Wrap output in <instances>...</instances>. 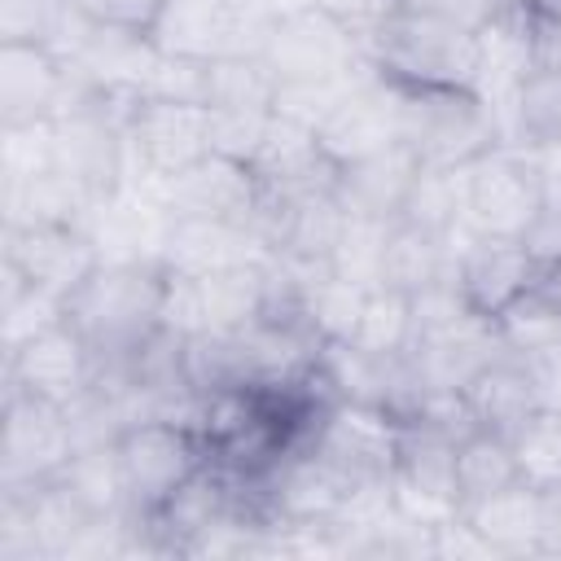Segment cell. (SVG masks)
Here are the masks:
<instances>
[{
  "label": "cell",
  "mask_w": 561,
  "mask_h": 561,
  "mask_svg": "<svg viewBox=\"0 0 561 561\" xmlns=\"http://www.w3.org/2000/svg\"><path fill=\"white\" fill-rule=\"evenodd\" d=\"M79 92V70L48 44H0V114L4 127H39Z\"/></svg>",
  "instance_id": "9"
},
{
  "label": "cell",
  "mask_w": 561,
  "mask_h": 561,
  "mask_svg": "<svg viewBox=\"0 0 561 561\" xmlns=\"http://www.w3.org/2000/svg\"><path fill=\"white\" fill-rule=\"evenodd\" d=\"M465 224L473 237L522 241L535 215L543 210V180L526 145H495L469 167H460Z\"/></svg>",
  "instance_id": "5"
},
{
  "label": "cell",
  "mask_w": 561,
  "mask_h": 561,
  "mask_svg": "<svg viewBox=\"0 0 561 561\" xmlns=\"http://www.w3.org/2000/svg\"><path fill=\"white\" fill-rule=\"evenodd\" d=\"M171 267L162 259H101L61 302V320L96 359H127L167 311Z\"/></svg>",
  "instance_id": "2"
},
{
  "label": "cell",
  "mask_w": 561,
  "mask_h": 561,
  "mask_svg": "<svg viewBox=\"0 0 561 561\" xmlns=\"http://www.w3.org/2000/svg\"><path fill=\"white\" fill-rule=\"evenodd\" d=\"M478 430H491L508 443H522L548 412L543 403V390H539V377H535V364L517 351H500L491 355L465 386H460Z\"/></svg>",
  "instance_id": "10"
},
{
  "label": "cell",
  "mask_w": 561,
  "mask_h": 561,
  "mask_svg": "<svg viewBox=\"0 0 561 561\" xmlns=\"http://www.w3.org/2000/svg\"><path fill=\"white\" fill-rule=\"evenodd\" d=\"M517 482H526L517 443H508L491 430H473L469 438L456 443V508H460V517Z\"/></svg>",
  "instance_id": "16"
},
{
  "label": "cell",
  "mask_w": 561,
  "mask_h": 561,
  "mask_svg": "<svg viewBox=\"0 0 561 561\" xmlns=\"http://www.w3.org/2000/svg\"><path fill=\"white\" fill-rule=\"evenodd\" d=\"M416 171H421V158L403 140H394L377 153H364V158L337 167V202L346 206V215L390 224V219H399Z\"/></svg>",
  "instance_id": "14"
},
{
  "label": "cell",
  "mask_w": 561,
  "mask_h": 561,
  "mask_svg": "<svg viewBox=\"0 0 561 561\" xmlns=\"http://www.w3.org/2000/svg\"><path fill=\"white\" fill-rule=\"evenodd\" d=\"M513 127L517 145H557L561 140V70H526L513 92Z\"/></svg>",
  "instance_id": "18"
},
{
  "label": "cell",
  "mask_w": 561,
  "mask_h": 561,
  "mask_svg": "<svg viewBox=\"0 0 561 561\" xmlns=\"http://www.w3.org/2000/svg\"><path fill=\"white\" fill-rule=\"evenodd\" d=\"M259 57L267 61L280 88H316V83H342L364 57V48L316 4H298L276 13Z\"/></svg>",
  "instance_id": "6"
},
{
  "label": "cell",
  "mask_w": 561,
  "mask_h": 561,
  "mask_svg": "<svg viewBox=\"0 0 561 561\" xmlns=\"http://www.w3.org/2000/svg\"><path fill=\"white\" fill-rule=\"evenodd\" d=\"M307 4H316L320 13H329L346 35H355V44L364 48L368 39H373V31L394 13V4L399 0H307Z\"/></svg>",
  "instance_id": "20"
},
{
  "label": "cell",
  "mask_w": 561,
  "mask_h": 561,
  "mask_svg": "<svg viewBox=\"0 0 561 561\" xmlns=\"http://www.w3.org/2000/svg\"><path fill=\"white\" fill-rule=\"evenodd\" d=\"M346 342L359 351H373V355L408 351L412 346V298L390 289V285H368L355 333Z\"/></svg>",
  "instance_id": "19"
},
{
  "label": "cell",
  "mask_w": 561,
  "mask_h": 561,
  "mask_svg": "<svg viewBox=\"0 0 561 561\" xmlns=\"http://www.w3.org/2000/svg\"><path fill=\"white\" fill-rule=\"evenodd\" d=\"M530 276H535V254L508 237H473L451 272L460 302L486 324H495L530 289Z\"/></svg>",
  "instance_id": "13"
},
{
  "label": "cell",
  "mask_w": 561,
  "mask_h": 561,
  "mask_svg": "<svg viewBox=\"0 0 561 561\" xmlns=\"http://www.w3.org/2000/svg\"><path fill=\"white\" fill-rule=\"evenodd\" d=\"M465 522L478 530L486 552H539V486L517 482L500 491L495 500L465 513Z\"/></svg>",
  "instance_id": "17"
},
{
  "label": "cell",
  "mask_w": 561,
  "mask_h": 561,
  "mask_svg": "<svg viewBox=\"0 0 561 561\" xmlns=\"http://www.w3.org/2000/svg\"><path fill=\"white\" fill-rule=\"evenodd\" d=\"M368 70L394 88H482V44L478 31L443 9L399 0L394 13L364 44Z\"/></svg>",
  "instance_id": "1"
},
{
  "label": "cell",
  "mask_w": 561,
  "mask_h": 561,
  "mask_svg": "<svg viewBox=\"0 0 561 561\" xmlns=\"http://www.w3.org/2000/svg\"><path fill=\"white\" fill-rule=\"evenodd\" d=\"M75 451L79 443L66 403L4 390V491H31L53 482L75 460Z\"/></svg>",
  "instance_id": "7"
},
{
  "label": "cell",
  "mask_w": 561,
  "mask_h": 561,
  "mask_svg": "<svg viewBox=\"0 0 561 561\" xmlns=\"http://www.w3.org/2000/svg\"><path fill=\"white\" fill-rule=\"evenodd\" d=\"M526 66L530 70H561V18L526 13Z\"/></svg>",
  "instance_id": "21"
},
{
  "label": "cell",
  "mask_w": 561,
  "mask_h": 561,
  "mask_svg": "<svg viewBox=\"0 0 561 561\" xmlns=\"http://www.w3.org/2000/svg\"><path fill=\"white\" fill-rule=\"evenodd\" d=\"M123 513H149L158 508L184 478H193L206 465V447L184 416H140L118 430L110 443Z\"/></svg>",
  "instance_id": "4"
},
{
  "label": "cell",
  "mask_w": 561,
  "mask_h": 561,
  "mask_svg": "<svg viewBox=\"0 0 561 561\" xmlns=\"http://www.w3.org/2000/svg\"><path fill=\"white\" fill-rule=\"evenodd\" d=\"M9 390H26L53 403H75L92 386V351L83 337L57 316L53 324L35 329L18 346H9V368H4Z\"/></svg>",
  "instance_id": "11"
},
{
  "label": "cell",
  "mask_w": 561,
  "mask_h": 561,
  "mask_svg": "<svg viewBox=\"0 0 561 561\" xmlns=\"http://www.w3.org/2000/svg\"><path fill=\"white\" fill-rule=\"evenodd\" d=\"M539 552H561V478L539 486Z\"/></svg>",
  "instance_id": "23"
},
{
  "label": "cell",
  "mask_w": 561,
  "mask_h": 561,
  "mask_svg": "<svg viewBox=\"0 0 561 561\" xmlns=\"http://www.w3.org/2000/svg\"><path fill=\"white\" fill-rule=\"evenodd\" d=\"M127 149L145 162L149 175L171 180L184 167H193L206 153H215V145H210V110L193 105V101L145 96L140 114L127 127Z\"/></svg>",
  "instance_id": "12"
},
{
  "label": "cell",
  "mask_w": 561,
  "mask_h": 561,
  "mask_svg": "<svg viewBox=\"0 0 561 561\" xmlns=\"http://www.w3.org/2000/svg\"><path fill=\"white\" fill-rule=\"evenodd\" d=\"M451 250L443 232H430L421 224L408 219H390L386 224V241H381V267H377V285H390L408 298H416L430 285L451 280Z\"/></svg>",
  "instance_id": "15"
},
{
  "label": "cell",
  "mask_w": 561,
  "mask_h": 561,
  "mask_svg": "<svg viewBox=\"0 0 561 561\" xmlns=\"http://www.w3.org/2000/svg\"><path fill=\"white\" fill-rule=\"evenodd\" d=\"M394 114H399V140L421 158V167L460 171L473 158H482L486 149L504 145L495 105L482 88L394 92Z\"/></svg>",
  "instance_id": "3"
},
{
  "label": "cell",
  "mask_w": 561,
  "mask_h": 561,
  "mask_svg": "<svg viewBox=\"0 0 561 561\" xmlns=\"http://www.w3.org/2000/svg\"><path fill=\"white\" fill-rule=\"evenodd\" d=\"M522 245L535 259H561V202H543V210L535 215V224L526 228Z\"/></svg>",
  "instance_id": "22"
},
{
  "label": "cell",
  "mask_w": 561,
  "mask_h": 561,
  "mask_svg": "<svg viewBox=\"0 0 561 561\" xmlns=\"http://www.w3.org/2000/svg\"><path fill=\"white\" fill-rule=\"evenodd\" d=\"M105 254L79 228V219H48V224H9L4 272H13L26 289L53 298L57 307L70 289L101 263Z\"/></svg>",
  "instance_id": "8"
}]
</instances>
